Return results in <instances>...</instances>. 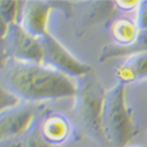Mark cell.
<instances>
[{"instance_id": "cell-10", "label": "cell", "mask_w": 147, "mask_h": 147, "mask_svg": "<svg viewBox=\"0 0 147 147\" xmlns=\"http://www.w3.org/2000/svg\"><path fill=\"white\" fill-rule=\"evenodd\" d=\"M109 32L115 41V46L120 48H127L137 40L139 28L134 19L120 17L112 21L109 26Z\"/></svg>"}, {"instance_id": "cell-8", "label": "cell", "mask_w": 147, "mask_h": 147, "mask_svg": "<svg viewBox=\"0 0 147 147\" xmlns=\"http://www.w3.org/2000/svg\"><path fill=\"white\" fill-rule=\"evenodd\" d=\"M38 129L45 141L58 147L67 141L72 132V126L64 114L48 112L38 119Z\"/></svg>"}, {"instance_id": "cell-7", "label": "cell", "mask_w": 147, "mask_h": 147, "mask_svg": "<svg viewBox=\"0 0 147 147\" xmlns=\"http://www.w3.org/2000/svg\"><path fill=\"white\" fill-rule=\"evenodd\" d=\"M52 11L51 4L46 1H24L19 18V25L34 38H42L50 33L48 18Z\"/></svg>"}, {"instance_id": "cell-18", "label": "cell", "mask_w": 147, "mask_h": 147, "mask_svg": "<svg viewBox=\"0 0 147 147\" xmlns=\"http://www.w3.org/2000/svg\"><path fill=\"white\" fill-rule=\"evenodd\" d=\"M4 63H5V55H4L3 51L0 50V69L3 68V66H4Z\"/></svg>"}, {"instance_id": "cell-16", "label": "cell", "mask_w": 147, "mask_h": 147, "mask_svg": "<svg viewBox=\"0 0 147 147\" xmlns=\"http://www.w3.org/2000/svg\"><path fill=\"white\" fill-rule=\"evenodd\" d=\"M114 5L124 12H131V11L136 12L138 8L139 1H115Z\"/></svg>"}, {"instance_id": "cell-13", "label": "cell", "mask_w": 147, "mask_h": 147, "mask_svg": "<svg viewBox=\"0 0 147 147\" xmlns=\"http://www.w3.org/2000/svg\"><path fill=\"white\" fill-rule=\"evenodd\" d=\"M22 139H24V147H57L45 141L40 136L38 129V119L35 120L32 127L27 131V133L22 137Z\"/></svg>"}, {"instance_id": "cell-5", "label": "cell", "mask_w": 147, "mask_h": 147, "mask_svg": "<svg viewBox=\"0 0 147 147\" xmlns=\"http://www.w3.org/2000/svg\"><path fill=\"white\" fill-rule=\"evenodd\" d=\"M5 58H13L28 63H42V46L40 39L24 31L19 24L8 25V31L1 46Z\"/></svg>"}, {"instance_id": "cell-4", "label": "cell", "mask_w": 147, "mask_h": 147, "mask_svg": "<svg viewBox=\"0 0 147 147\" xmlns=\"http://www.w3.org/2000/svg\"><path fill=\"white\" fill-rule=\"evenodd\" d=\"M40 42L42 46V65L51 67L74 80L93 72L88 64L77 59L51 33H47L40 38Z\"/></svg>"}, {"instance_id": "cell-14", "label": "cell", "mask_w": 147, "mask_h": 147, "mask_svg": "<svg viewBox=\"0 0 147 147\" xmlns=\"http://www.w3.org/2000/svg\"><path fill=\"white\" fill-rule=\"evenodd\" d=\"M19 104H21V101L18 98L0 84V113L12 107H16Z\"/></svg>"}, {"instance_id": "cell-12", "label": "cell", "mask_w": 147, "mask_h": 147, "mask_svg": "<svg viewBox=\"0 0 147 147\" xmlns=\"http://www.w3.org/2000/svg\"><path fill=\"white\" fill-rule=\"evenodd\" d=\"M21 5H22V3L14 1V0H9V1H3V0H0V16L6 21L7 25L19 22Z\"/></svg>"}, {"instance_id": "cell-9", "label": "cell", "mask_w": 147, "mask_h": 147, "mask_svg": "<svg viewBox=\"0 0 147 147\" xmlns=\"http://www.w3.org/2000/svg\"><path fill=\"white\" fill-rule=\"evenodd\" d=\"M115 77L120 84H129L147 77V51L128 54L115 69Z\"/></svg>"}, {"instance_id": "cell-11", "label": "cell", "mask_w": 147, "mask_h": 147, "mask_svg": "<svg viewBox=\"0 0 147 147\" xmlns=\"http://www.w3.org/2000/svg\"><path fill=\"white\" fill-rule=\"evenodd\" d=\"M142 51H147V30L146 31H139V34L137 36V40L134 41V44L127 48H120L118 46L111 48V50H107L106 55L102 57L105 59L107 58H112V57H117L120 54L124 55H128L131 53H136V52H142Z\"/></svg>"}, {"instance_id": "cell-15", "label": "cell", "mask_w": 147, "mask_h": 147, "mask_svg": "<svg viewBox=\"0 0 147 147\" xmlns=\"http://www.w3.org/2000/svg\"><path fill=\"white\" fill-rule=\"evenodd\" d=\"M134 20L137 22L139 31L147 30V1H139Z\"/></svg>"}, {"instance_id": "cell-17", "label": "cell", "mask_w": 147, "mask_h": 147, "mask_svg": "<svg viewBox=\"0 0 147 147\" xmlns=\"http://www.w3.org/2000/svg\"><path fill=\"white\" fill-rule=\"evenodd\" d=\"M7 31H8V25L1 18V16H0V50H1V46H3V42L5 40V36L7 34Z\"/></svg>"}, {"instance_id": "cell-19", "label": "cell", "mask_w": 147, "mask_h": 147, "mask_svg": "<svg viewBox=\"0 0 147 147\" xmlns=\"http://www.w3.org/2000/svg\"><path fill=\"white\" fill-rule=\"evenodd\" d=\"M126 147H139V146H126Z\"/></svg>"}, {"instance_id": "cell-1", "label": "cell", "mask_w": 147, "mask_h": 147, "mask_svg": "<svg viewBox=\"0 0 147 147\" xmlns=\"http://www.w3.org/2000/svg\"><path fill=\"white\" fill-rule=\"evenodd\" d=\"M0 84L21 102L40 104L63 98H74L77 80L42 64L5 58Z\"/></svg>"}, {"instance_id": "cell-2", "label": "cell", "mask_w": 147, "mask_h": 147, "mask_svg": "<svg viewBox=\"0 0 147 147\" xmlns=\"http://www.w3.org/2000/svg\"><path fill=\"white\" fill-rule=\"evenodd\" d=\"M105 90L93 72L77 79V93L72 114L81 133L94 142L106 144L101 127Z\"/></svg>"}, {"instance_id": "cell-3", "label": "cell", "mask_w": 147, "mask_h": 147, "mask_svg": "<svg viewBox=\"0 0 147 147\" xmlns=\"http://www.w3.org/2000/svg\"><path fill=\"white\" fill-rule=\"evenodd\" d=\"M126 85L117 82L105 92L101 127L106 144L111 147H126L132 134V124L129 120L126 98Z\"/></svg>"}, {"instance_id": "cell-6", "label": "cell", "mask_w": 147, "mask_h": 147, "mask_svg": "<svg viewBox=\"0 0 147 147\" xmlns=\"http://www.w3.org/2000/svg\"><path fill=\"white\" fill-rule=\"evenodd\" d=\"M36 118V106L21 102L0 113V142L24 137Z\"/></svg>"}]
</instances>
